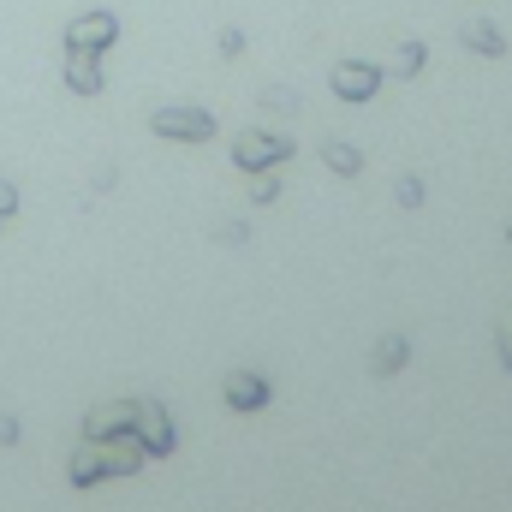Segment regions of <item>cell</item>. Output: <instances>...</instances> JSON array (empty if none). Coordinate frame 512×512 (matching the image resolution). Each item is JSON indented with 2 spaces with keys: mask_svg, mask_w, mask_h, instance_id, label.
<instances>
[{
  "mask_svg": "<svg viewBox=\"0 0 512 512\" xmlns=\"http://www.w3.org/2000/svg\"><path fill=\"white\" fill-rule=\"evenodd\" d=\"M143 441L137 435H114V441H84L78 453H72V465H66V477H72V489H96V483H108V477H137L143 471Z\"/></svg>",
  "mask_w": 512,
  "mask_h": 512,
  "instance_id": "obj_1",
  "label": "cell"
},
{
  "mask_svg": "<svg viewBox=\"0 0 512 512\" xmlns=\"http://www.w3.org/2000/svg\"><path fill=\"white\" fill-rule=\"evenodd\" d=\"M286 155H292V143L274 137V131H245V137L233 143V167H239V173H268V167H280Z\"/></svg>",
  "mask_w": 512,
  "mask_h": 512,
  "instance_id": "obj_2",
  "label": "cell"
},
{
  "mask_svg": "<svg viewBox=\"0 0 512 512\" xmlns=\"http://www.w3.org/2000/svg\"><path fill=\"white\" fill-rule=\"evenodd\" d=\"M131 435L143 441V453H149V459H167V453L179 447L173 417H167V405H155V399H137V429H131Z\"/></svg>",
  "mask_w": 512,
  "mask_h": 512,
  "instance_id": "obj_3",
  "label": "cell"
},
{
  "mask_svg": "<svg viewBox=\"0 0 512 512\" xmlns=\"http://www.w3.org/2000/svg\"><path fill=\"white\" fill-rule=\"evenodd\" d=\"M155 137H179V143H209L215 137V114L203 108H155Z\"/></svg>",
  "mask_w": 512,
  "mask_h": 512,
  "instance_id": "obj_4",
  "label": "cell"
},
{
  "mask_svg": "<svg viewBox=\"0 0 512 512\" xmlns=\"http://www.w3.org/2000/svg\"><path fill=\"white\" fill-rule=\"evenodd\" d=\"M114 36H120V18L114 12H84V18L66 24V48H84V54L114 48Z\"/></svg>",
  "mask_w": 512,
  "mask_h": 512,
  "instance_id": "obj_5",
  "label": "cell"
},
{
  "mask_svg": "<svg viewBox=\"0 0 512 512\" xmlns=\"http://www.w3.org/2000/svg\"><path fill=\"white\" fill-rule=\"evenodd\" d=\"M137 429V399H114V405H96L84 417V441H114V435H131Z\"/></svg>",
  "mask_w": 512,
  "mask_h": 512,
  "instance_id": "obj_6",
  "label": "cell"
},
{
  "mask_svg": "<svg viewBox=\"0 0 512 512\" xmlns=\"http://www.w3.org/2000/svg\"><path fill=\"white\" fill-rule=\"evenodd\" d=\"M376 84H382V72L364 66V60H340V66H334V90H340V102H370Z\"/></svg>",
  "mask_w": 512,
  "mask_h": 512,
  "instance_id": "obj_7",
  "label": "cell"
},
{
  "mask_svg": "<svg viewBox=\"0 0 512 512\" xmlns=\"http://www.w3.org/2000/svg\"><path fill=\"white\" fill-rule=\"evenodd\" d=\"M66 90L78 96H102V60L84 48H66Z\"/></svg>",
  "mask_w": 512,
  "mask_h": 512,
  "instance_id": "obj_8",
  "label": "cell"
},
{
  "mask_svg": "<svg viewBox=\"0 0 512 512\" xmlns=\"http://www.w3.org/2000/svg\"><path fill=\"white\" fill-rule=\"evenodd\" d=\"M227 405H233V411H262V405H268V382H262L256 370H233V376H227Z\"/></svg>",
  "mask_w": 512,
  "mask_h": 512,
  "instance_id": "obj_9",
  "label": "cell"
},
{
  "mask_svg": "<svg viewBox=\"0 0 512 512\" xmlns=\"http://www.w3.org/2000/svg\"><path fill=\"white\" fill-rule=\"evenodd\" d=\"M459 42H465V48H477L483 60H501V54H507V42H501V30H495L489 18H471V24L459 30Z\"/></svg>",
  "mask_w": 512,
  "mask_h": 512,
  "instance_id": "obj_10",
  "label": "cell"
},
{
  "mask_svg": "<svg viewBox=\"0 0 512 512\" xmlns=\"http://www.w3.org/2000/svg\"><path fill=\"white\" fill-rule=\"evenodd\" d=\"M405 358H411V340H405V334H387L382 346H376V358H370V370H376V376H393Z\"/></svg>",
  "mask_w": 512,
  "mask_h": 512,
  "instance_id": "obj_11",
  "label": "cell"
},
{
  "mask_svg": "<svg viewBox=\"0 0 512 512\" xmlns=\"http://www.w3.org/2000/svg\"><path fill=\"white\" fill-rule=\"evenodd\" d=\"M322 161H328V167H334V173H346V179H352V173H358V167H364V155H358V149H352V143H328V149H322Z\"/></svg>",
  "mask_w": 512,
  "mask_h": 512,
  "instance_id": "obj_12",
  "label": "cell"
},
{
  "mask_svg": "<svg viewBox=\"0 0 512 512\" xmlns=\"http://www.w3.org/2000/svg\"><path fill=\"white\" fill-rule=\"evenodd\" d=\"M423 54H429V48H417V42H405V48H399V60H393V72H399V78H411V72L423 66Z\"/></svg>",
  "mask_w": 512,
  "mask_h": 512,
  "instance_id": "obj_13",
  "label": "cell"
},
{
  "mask_svg": "<svg viewBox=\"0 0 512 512\" xmlns=\"http://www.w3.org/2000/svg\"><path fill=\"white\" fill-rule=\"evenodd\" d=\"M262 108L268 114H298V96L292 90H262Z\"/></svg>",
  "mask_w": 512,
  "mask_h": 512,
  "instance_id": "obj_14",
  "label": "cell"
},
{
  "mask_svg": "<svg viewBox=\"0 0 512 512\" xmlns=\"http://www.w3.org/2000/svg\"><path fill=\"white\" fill-rule=\"evenodd\" d=\"M495 346H501V364L512 370V310L501 316V328H495Z\"/></svg>",
  "mask_w": 512,
  "mask_h": 512,
  "instance_id": "obj_15",
  "label": "cell"
},
{
  "mask_svg": "<svg viewBox=\"0 0 512 512\" xmlns=\"http://www.w3.org/2000/svg\"><path fill=\"white\" fill-rule=\"evenodd\" d=\"M256 203H274V197H280V179H274V173H256V191H251Z\"/></svg>",
  "mask_w": 512,
  "mask_h": 512,
  "instance_id": "obj_16",
  "label": "cell"
},
{
  "mask_svg": "<svg viewBox=\"0 0 512 512\" xmlns=\"http://www.w3.org/2000/svg\"><path fill=\"white\" fill-rule=\"evenodd\" d=\"M399 203H405V209H417V203H423V185H417V179H411V173H405V179H399Z\"/></svg>",
  "mask_w": 512,
  "mask_h": 512,
  "instance_id": "obj_17",
  "label": "cell"
},
{
  "mask_svg": "<svg viewBox=\"0 0 512 512\" xmlns=\"http://www.w3.org/2000/svg\"><path fill=\"white\" fill-rule=\"evenodd\" d=\"M221 54H227V60L245 54V36H239V30H221Z\"/></svg>",
  "mask_w": 512,
  "mask_h": 512,
  "instance_id": "obj_18",
  "label": "cell"
},
{
  "mask_svg": "<svg viewBox=\"0 0 512 512\" xmlns=\"http://www.w3.org/2000/svg\"><path fill=\"white\" fill-rule=\"evenodd\" d=\"M12 209H18V185H6V179H0V221H6Z\"/></svg>",
  "mask_w": 512,
  "mask_h": 512,
  "instance_id": "obj_19",
  "label": "cell"
},
{
  "mask_svg": "<svg viewBox=\"0 0 512 512\" xmlns=\"http://www.w3.org/2000/svg\"><path fill=\"white\" fill-rule=\"evenodd\" d=\"M12 441H18V423H12V417H0V447H12Z\"/></svg>",
  "mask_w": 512,
  "mask_h": 512,
  "instance_id": "obj_20",
  "label": "cell"
},
{
  "mask_svg": "<svg viewBox=\"0 0 512 512\" xmlns=\"http://www.w3.org/2000/svg\"><path fill=\"white\" fill-rule=\"evenodd\" d=\"M507 245H512V227H507Z\"/></svg>",
  "mask_w": 512,
  "mask_h": 512,
  "instance_id": "obj_21",
  "label": "cell"
}]
</instances>
